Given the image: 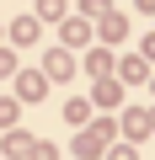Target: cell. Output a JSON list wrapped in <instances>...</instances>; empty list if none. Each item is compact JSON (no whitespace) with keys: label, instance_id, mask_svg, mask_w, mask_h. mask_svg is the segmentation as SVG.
Listing matches in <instances>:
<instances>
[{"label":"cell","instance_id":"obj_1","mask_svg":"<svg viewBox=\"0 0 155 160\" xmlns=\"http://www.w3.org/2000/svg\"><path fill=\"white\" fill-rule=\"evenodd\" d=\"M48 75H59V80H64V75H70V59H64V53H54V59H48Z\"/></svg>","mask_w":155,"mask_h":160}]
</instances>
